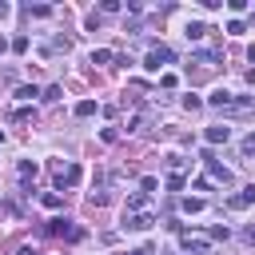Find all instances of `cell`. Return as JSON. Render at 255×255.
Returning <instances> with one entry per match:
<instances>
[{
	"label": "cell",
	"instance_id": "1",
	"mask_svg": "<svg viewBox=\"0 0 255 255\" xmlns=\"http://www.w3.org/2000/svg\"><path fill=\"white\" fill-rule=\"evenodd\" d=\"M171 60H175V52H171L167 44H151V52L143 56V68H147V72H159V68L171 64Z\"/></svg>",
	"mask_w": 255,
	"mask_h": 255
},
{
	"label": "cell",
	"instance_id": "2",
	"mask_svg": "<svg viewBox=\"0 0 255 255\" xmlns=\"http://www.w3.org/2000/svg\"><path fill=\"white\" fill-rule=\"evenodd\" d=\"M151 223H155L151 211H124V227H128V231H147Z\"/></svg>",
	"mask_w": 255,
	"mask_h": 255
},
{
	"label": "cell",
	"instance_id": "3",
	"mask_svg": "<svg viewBox=\"0 0 255 255\" xmlns=\"http://www.w3.org/2000/svg\"><path fill=\"white\" fill-rule=\"evenodd\" d=\"M251 203H255V183L243 187L239 195H227V207H231V211H243V207H251Z\"/></svg>",
	"mask_w": 255,
	"mask_h": 255
},
{
	"label": "cell",
	"instance_id": "4",
	"mask_svg": "<svg viewBox=\"0 0 255 255\" xmlns=\"http://www.w3.org/2000/svg\"><path fill=\"white\" fill-rule=\"evenodd\" d=\"M76 183H80V167H76V163L60 167V187H76Z\"/></svg>",
	"mask_w": 255,
	"mask_h": 255
},
{
	"label": "cell",
	"instance_id": "5",
	"mask_svg": "<svg viewBox=\"0 0 255 255\" xmlns=\"http://www.w3.org/2000/svg\"><path fill=\"white\" fill-rule=\"evenodd\" d=\"M207 104H211V108H223V112H227V108H231V92H223V88H215V92L207 96Z\"/></svg>",
	"mask_w": 255,
	"mask_h": 255
},
{
	"label": "cell",
	"instance_id": "6",
	"mask_svg": "<svg viewBox=\"0 0 255 255\" xmlns=\"http://www.w3.org/2000/svg\"><path fill=\"white\" fill-rule=\"evenodd\" d=\"M227 139H231V128H223V124L207 128V143H227Z\"/></svg>",
	"mask_w": 255,
	"mask_h": 255
},
{
	"label": "cell",
	"instance_id": "7",
	"mask_svg": "<svg viewBox=\"0 0 255 255\" xmlns=\"http://www.w3.org/2000/svg\"><path fill=\"white\" fill-rule=\"evenodd\" d=\"M203 163H207V171H211V179H219V183H231V171H227V167H219L215 159H203Z\"/></svg>",
	"mask_w": 255,
	"mask_h": 255
},
{
	"label": "cell",
	"instance_id": "8",
	"mask_svg": "<svg viewBox=\"0 0 255 255\" xmlns=\"http://www.w3.org/2000/svg\"><path fill=\"white\" fill-rule=\"evenodd\" d=\"M124 211H147V195H143V191L128 195V207H124Z\"/></svg>",
	"mask_w": 255,
	"mask_h": 255
},
{
	"label": "cell",
	"instance_id": "9",
	"mask_svg": "<svg viewBox=\"0 0 255 255\" xmlns=\"http://www.w3.org/2000/svg\"><path fill=\"white\" fill-rule=\"evenodd\" d=\"M183 247H187V251H207V239H199V235L183 231Z\"/></svg>",
	"mask_w": 255,
	"mask_h": 255
},
{
	"label": "cell",
	"instance_id": "10",
	"mask_svg": "<svg viewBox=\"0 0 255 255\" xmlns=\"http://www.w3.org/2000/svg\"><path fill=\"white\" fill-rule=\"evenodd\" d=\"M207 32H211V28H207V24H199V20H191V24H187V40H203Z\"/></svg>",
	"mask_w": 255,
	"mask_h": 255
},
{
	"label": "cell",
	"instance_id": "11",
	"mask_svg": "<svg viewBox=\"0 0 255 255\" xmlns=\"http://www.w3.org/2000/svg\"><path fill=\"white\" fill-rule=\"evenodd\" d=\"M76 116H80V120L96 116V100H80V104H76Z\"/></svg>",
	"mask_w": 255,
	"mask_h": 255
},
{
	"label": "cell",
	"instance_id": "12",
	"mask_svg": "<svg viewBox=\"0 0 255 255\" xmlns=\"http://www.w3.org/2000/svg\"><path fill=\"white\" fill-rule=\"evenodd\" d=\"M163 163H167V167H171V175H179V171H183V167H187V159H183V155H175V151H171V155H167V159H163Z\"/></svg>",
	"mask_w": 255,
	"mask_h": 255
},
{
	"label": "cell",
	"instance_id": "13",
	"mask_svg": "<svg viewBox=\"0 0 255 255\" xmlns=\"http://www.w3.org/2000/svg\"><path fill=\"white\" fill-rule=\"evenodd\" d=\"M183 211H187V215H195V211H203V199H195V195H187V199H183Z\"/></svg>",
	"mask_w": 255,
	"mask_h": 255
},
{
	"label": "cell",
	"instance_id": "14",
	"mask_svg": "<svg viewBox=\"0 0 255 255\" xmlns=\"http://www.w3.org/2000/svg\"><path fill=\"white\" fill-rule=\"evenodd\" d=\"M108 60H112L108 48H96V52H92V64H108Z\"/></svg>",
	"mask_w": 255,
	"mask_h": 255
},
{
	"label": "cell",
	"instance_id": "15",
	"mask_svg": "<svg viewBox=\"0 0 255 255\" xmlns=\"http://www.w3.org/2000/svg\"><path fill=\"white\" fill-rule=\"evenodd\" d=\"M227 32H231V36H243V32H247V24H243V20H231V24H227Z\"/></svg>",
	"mask_w": 255,
	"mask_h": 255
},
{
	"label": "cell",
	"instance_id": "16",
	"mask_svg": "<svg viewBox=\"0 0 255 255\" xmlns=\"http://www.w3.org/2000/svg\"><path fill=\"white\" fill-rule=\"evenodd\" d=\"M12 52H20V56H24V52H28V36H16V40H12Z\"/></svg>",
	"mask_w": 255,
	"mask_h": 255
},
{
	"label": "cell",
	"instance_id": "17",
	"mask_svg": "<svg viewBox=\"0 0 255 255\" xmlns=\"http://www.w3.org/2000/svg\"><path fill=\"white\" fill-rule=\"evenodd\" d=\"M183 108H187V112H195V108H203V100H199V96H183Z\"/></svg>",
	"mask_w": 255,
	"mask_h": 255
},
{
	"label": "cell",
	"instance_id": "18",
	"mask_svg": "<svg viewBox=\"0 0 255 255\" xmlns=\"http://www.w3.org/2000/svg\"><path fill=\"white\" fill-rule=\"evenodd\" d=\"M139 187H143V195H151L159 183H155V175H143V183H139Z\"/></svg>",
	"mask_w": 255,
	"mask_h": 255
},
{
	"label": "cell",
	"instance_id": "19",
	"mask_svg": "<svg viewBox=\"0 0 255 255\" xmlns=\"http://www.w3.org/2000/svg\"><path fill=\"white\" fill-rule=\"evenodd\" d=\"M28 12H32V16H48L52 8H48V4H28Z\"/></svg>",
	"mask_w": 255,
	"mask_h": 255
},
{
	"label": "cell",
	"instance_id": "20",
	"mask_svg": "<svg viewBox=\"0 0 255 255\" xmlns=\"http://www.w3.org/2000/svg\"><path fill=\"white\" fill-rule=\"evenodd\" d=\"M175 84H179V80H175L171 72H163V76H159V88H175Z\"/></svg>",
	"mask_w": 255,
	"mask_h": 255
},
{
	"label": "cell",
	"instance_id": "21",
	"mask_svg": "<svg viewBox=\"0 0 255 255\" xmlns=\"http://www.w3.org/2000/svg\"><path fill=\"white\" fill-rule=\"evenodd\" d=\"M16 96H20V100H36L40 92H36V88H16Z\"/></svg>",
	"mask_w": 255,
	"mask_h": 255
},
{
	"label": "cell",
	"instance_id": "22",
	"mask_svg": "<svg viewBox=\"0 0 255 255\" xmlns=\"http://www.w3.org/2000/svg\"><path fill=\"white\" fill-rule=\"evenodd\" d=\"M40 100H48V104H52V100H60V84H52V88H48V92H44Z\"/></svg>",
	"mask_w": 255,
	"mask_h": 255
},
{
	"label": "cell",
	"instance_id": "23",
	"mask_svg": "<svg viewBox=\"0 0 255 255\" xmlns=\"http://www.w3.org/2000/svg\"><path fill=\"white\" fill-rule=\"evenodd\" d=\"M20 175H24V179H32V175H36V163H28V159H24V163H20Z\"/></svg>",
	"mask_w": 255,
	"mask_h": 255
},
{
	"label": "cell",
	"instance_id": "24",
	"mask_svg": "<svg viewBox=\"0 0 255 255\" xmlns=\"http://www.w3.org/2000/svg\"><path fill=\"white\" fill-rule=\"evenodd\" d=\"M183 187V175H167V191H179Z\"/></svg>",
	"mask_w": 255,
	"mask_h": 255
},
{
	"label": "cell",
	"instance_id": "25",
	"mask_svg": "<svg viewBox=\"0 0 255 255\" xmlns=\"http://www.w3.org/2000/svg\"><path fill=\"white\" fill-rule=\"evenodd\" d=\"M243 155H255V131H251V135L243 139Z\"/></svg>",
	"mask_w": 255,
	"mask_h": 255
},
{
	"label": "cell",
	"instance_id": "26",
	"mask_svg": "<svg viewBox=\"0 0 255 255\" xmlns=\"http://www.w3.org/2000/svg\"><path fill=\"white\" fill-rule=\"evenodd\" d=\"M243 235H247V239H251V243H255V223H251V227H247V231H243Z\"/></svg>",
	"mask_w": 255,
	"mask_h": 255
},
{
	"label": "cell",
	"instance_id": "27",
	"mask_svg": "<svg viewBox=\"0 0 255 255\" xmlns=\"http://www.w3.org/2000/svg\"><path fill=\"white\" fill-rule=\"evenodd\" d=\"M247 60H251V64H255V44H251V48H247Z\"/></svg>",
	"mask_w": 255,
	"mask_h": 255
},
{
	"label": "cell",
	"instance_id": "28",
	"mask_svg": "<svg viewBox=\"0 0 255 255\" xmlns=\"http://www.w3.org/2000/svg\"><path fill=\"white\" fill-rule=\"evenodd\" d=\"M247 84H251V88H255V68H251V72H247Z\"/></svg>",
	"mask_w": 255,
	"mask_h": 255
},
{
	"label": "cell",
	"instance_id": "29",
	"mask_svg": "<svg viewBox=\"0 0 255 255\" xmlns=\"http://www.w3.org/2000/svg\"><path fill=\"white\" fill-rule=\"evenodd\" d=\"M131 255H151V247H139V251H131Z\"/></svg>",
	"mask_w": 255,
	"mask_h": 255
},
{
	"label": "cell",
	"instance_id": "30",
	"mask_svg": "<svg viewBox=\"0 0 255 255\" xmlns=\"http://www.w3.org/2000/svg\"><path fill=\"white\" fill-rule=\"evenodd\" d=\"M0 16H8V4H4V0H0Z\"/></svg>",
	"mask_w": 255,
	"mask_h": 255
},
{
	"label": "cell",
	"instance_id": "31",
	"mask_svg": "<svg viewBox=\"0 0 255 255\" xmlns=\"http://www.w3.org/2000/svg\"><path fill=\"white\" fill-rule=\"evenodd\" d=\"M0 143H4V128H0Z\"/></svg>",
	"mask_w": 255,
	"mask_h": 255
}]
</instances>
